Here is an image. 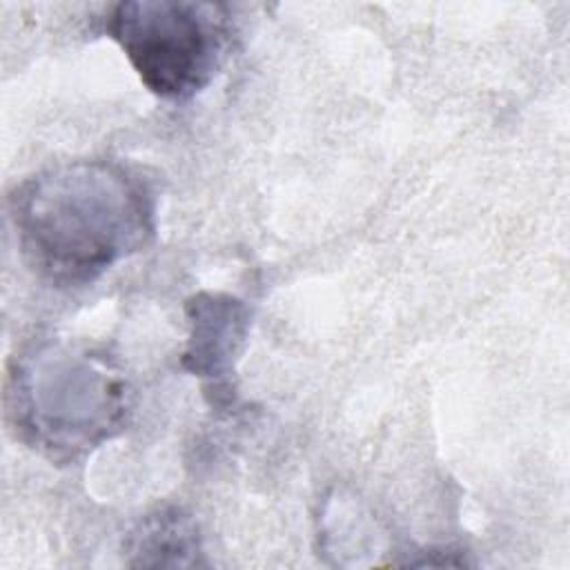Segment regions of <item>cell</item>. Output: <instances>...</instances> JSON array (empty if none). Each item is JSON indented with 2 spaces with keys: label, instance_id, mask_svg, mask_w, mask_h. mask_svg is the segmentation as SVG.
<instances>
[{
  "label": "cell",
  "instance_id": "cell-3",
  "mask_svg": "<svg viewBox=\"0 0 570 570\" xmlns=\"http://www.w3.org/2000/svg\"><path fill=\"white\" fill-rule=\"evenodd\" d=\"M107 31L142 85L165 100H187L203 91L229 40L225 7L187 0L120 2Z\"/></svg>",
  "mask_w": 570,
  "mask_h": 570
},
{
  "label": "cell",
  "instance_id": "cell-5",
  "mask_svg": "<svg viewBox=\"0 0 570 570\" xmlns=\"http://www.w3.org/2000/svg\"><path fill=\"white\" fill-rule=\"evenodd\" d=\"M129 566H198L200 539L180 508H160L140 519L127 541Z\"/></svg>",
  "mask_w": 570,
  "mask_h": 570
},
{
  "label": "cell",
  "instance_id": "cell-1",
  "mask_svg": "<svg viewBox=\"0 0 570 570\" xmlns=\"http://www.w3.org/2000/svg\"><path fill=\"white\" fill-rule=\"evenodd\" d=\"M11 220L29 263L53 283L76 285L140 252L154 236L156 207L125 165L73 160L20 183Z\"/></svg>",
  "mask_w": 570,
  "mask_h": 570
},
{
  "label": "cell",
  "instance_id": "cell-2",
  "mask_svg": "<svg viewBox=\"0 0 570 570\" xmlns=\"http://www.w3.org/2000/svg\"><path fill=\"white\" fill-rule=\"evenodd\" d=\"M129 390L105 352L69 341L33 343L16 354L7 412L16 432L51 459H76L116 434Z\"/></svg>",
  "mask_w": 570,
  "mask_h": 570
},
{
  "label": "cell",
  "instance_id": "cell-4",
  "mask_svg": "<svg viewBox=\"0 0 570 570\" xmlns=\"http://www.w3.org/2000/svg\"><path fill=\"white\" fill-rule=\"evenodd\" d=\"M187 318L189 338L183 354L185 370L209 381L214 392H227L234 361L249 327L247 307L229 294L200 292L187 301Z\"/></svg>",
  "mask_w": 570,
  "mask_h": 570
}]
</instances>
